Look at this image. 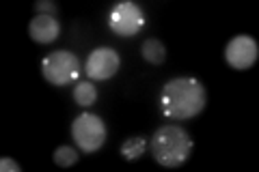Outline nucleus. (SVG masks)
Here are the masks:
<instances>
[{
    "mask_svg": "<svg viewBox=\"0 0 259 172\" xmlns=\"http://www.w3.org/2000/svg\"><path fill=\"white\" fill-rule=\"evenodd\" d=\"M151 155L160 166L180 168L192 153V138L180 125H162L149 140Z\"/></svg>",
    "mask_w": 259,
    "mask_h": 172,
    "instance_id": "obj_2",
    "label": "nucleus"
},
{
    "mask_svg": "<svg viewBox=\"0 0 259 172\" xmlns=\"http://www.w3.org/2000/svg\"><path fill=\"white\" fill-rule=\"evenodd\" d=\"M71 138L82 153H97L108 138V127L102 117L93 112H82L71 123Z\"/></svg>",
    "mask_w": 259,
    "mask_h": 172,
    "instance_id": "obj_3",
    "label": "nucleus"
},
{
    "mask_svg": "<svg viewBox=\"0 0 259 172\" xmlns=\"http://www.w3.org/2000/svg\"><path fill=\"white\" fill-rule=\"evenodd\" d=\"M147 24V15L132 0H123L112 7V11L108 13V26L112 30V35L117 37H136Z\"/></svg>",
    "mask_w": 259,
    "mask_h": 172,
    "instance_id": "obj_5",
    "label": "nucleus"
},
{
    "mask_svg": "<svg viewBox=\"0 0 259 172\" xmlns=\"http://www.w3.org/2000/svg\"><path fill=\"white\" fill-rule=\"evenodd\" d=\"M0 170H3V172H20L22 168H20L18 161H13L9 157H3V159H0Z\"/></svg>",
    "mask_w": 259,
    "mask_h": 172,
    "instance_id": "obj_14",
    "label": "nucleus"
},
{
    "mask_svg": "<svg viewBox=\"0 0 259 172\" xmlns=\"http://www.w3.org/2000/svg\"><path fill=\"white\" fill-rule=\"evenodd\" d=\"M35 11H37V15H52V18H56V13H59V9H56V5L52 0H37Z\"/></svg>",
    "mask_w": 259,
    "mask_h": 172,
    "instance_id": "obj_13",
    "label": "nucleus"
},
{
    "mask_svg": "<svg viewBox=\"0 0 259 172\" xmlns=\"http://www.w3.org/2000/svg\"><path fill=\"white\" fill-rule=\"evenodd\" d=\"M74 101L82 108H89L97 101V88L93 82H76L74 86Z\"/></svg>",
    "mask_w": 259,
    "mask_h": 172,
    "instance_id": "obj_11",
    "label": "nucleus"
},
{
    "mask_svg": "<svg viewBox=\"0 0 259 172\" xmlns=\"http://www.w3.org/2000/svg\"><path fill=\"white\" fill-rule=\"evenodd\" d=\"M121 69V59L112 47H95L89 52L84 63V73L95 82L110 80Z\"/></svg>",
    "mask_w": 259,
    "mask_h": 172,
    "instance_id": "obj_7",
    "label": "nucleus"
},
{
    "mask_svg": "<svg viewBox=\"0 0 259 172\" xmlns=\"http://www.w3.org/2000/svg\"><path fill=\"white\" fill-rule=\"evenodd\" d=\"M41 73L52 86H69L80 78V59L69 50L50 52L41 61Z\"/></svg>",
    "mask_w": 259,
    "mask_h": 172,
    "instance_id": "obj_4",
    "label": "nucleus"
},
{
    "mask_svg": "<svg viewBox=\"0 0 259 172\" xmlns=\"http://www.w3.org/2000/svg\"><path fill=\"white\" fill-rule=\"evenodd\" d=\"M207 93L197 78H173L162 86L160 110L171 121H188L205 110Z\"/></svg>",
    "mask_w": 259,
    "mask_h": 172,
    "instance_id": "obj_1",
    "label": "nucleus"
},
{
    "mask_svg": "<svg viewBox=\"0 0 259 172\" xmlns=\"http://www.w3.org/2000/svg\"><path fill=\"white\" fill-rule=\"evenodd\" d=\"M78 151L74 149V146H67V144H63L59 146V149L54 151L52 155V159L56 166H61V168H69V166H74V163H78Z\"/></svg>",
    "mask_w": 259,
    "mask_h": 172,
    "instance_id": "obj_12",
    "label": "nucleus"
},
{
    "mask_svg": "<svg viewBox=\"0 0 259 172\" xmlns=\"http://www.w3.org/2000/svg\"><path fill=\"white\" fill-rule=\"evenodd\" d=\"M257 59H259V45L250 35L233 37L225 47V61L236 71L250 69L257 63Z\"/></svg>",
    "mask_w": 259,
    "mask_h": 172,
    "instance_id": "obj_6",
    "label": "nucleus"
},
{
    "mask_svg": "<svg viewBox=\"0 0 259 172\" xmlns=\"http://www.w3.org/2000/svg\"><path fill=\"white\" fill-rule=\"evenodd\" d=\"M145 151H147V138L145 136H132L121 144V157L125 161H136L141 159Z\"/></svg>",
    "mask_w": 259,
    "mask_h": 172,
    "instance_id": "obj_10",
    "label": "nucleus"
},
{
    "mask_svg": "<svg viewBox=\"0 0 259 172\" xmlns=\"http://www.w3.org/2000/svg\"><path fill=\"white\" fill-rule=\"evenodd\" d=\"M141 56L149 65H162L166 61V47L160 39H147L141 45Z\"/></svg>",
    "mask_w": 259,
    "mask_h": 172,
    "instance_id": "obj_9",
    "label": "nucleus"
},
{
    "mask_svg": "<svg viewBox=\"0 0 259 172\" xmlns=\"http://www.w3.org/2000/svg\"><path fill=\"white\" fill-rule=\"evenodd\" d=\"M28 35L37 43H52L61 37V22L52 15H35L28 24Z\"/></svg>",
    "mask_w": 259,
    "mask_h": 172,
    "instance_id": "obj_8",
    "label": "nucleus"
}]
</instances>
